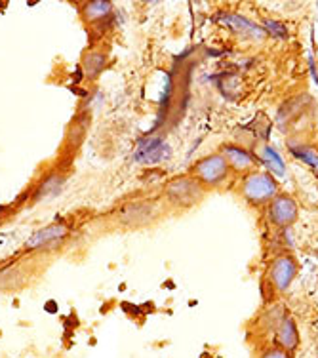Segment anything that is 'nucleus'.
Masks as SVG:
<instances>
[{
    "instance_id": "obj_1",
    "label": "nucleus",
    "mask_w": 318,
    "mask_h": 358,
    "mask_svg": "<svg viewBox=\"0 0 318 358\" xmlns=\"http://www.w3.org/2000/svg\"><path fill=\"white\" fill-rule=\"evenodd\" d=\"M240 193L250 204L263 206L278 194L277 179L267 172H252L246 176Z\"/></svg>"
},
{
    "instance_id": "obj_2",
    "label": "nucleus",
    "mask_w": 318,
    "mask_h": 358,
    "mask_svg": "<svg viewBox=\"0 0 318 358\" xmlns=\"http://www.w3.org/2000/svg\"><path fill=\"white\" fill-rule=\"evenodd\" d=\"M229 173H231V168H229L227 160L223 159L222 152L204 157L193 168V178L202 187H210V189L223 185L227 181Z\"/></svg>"
},
{
    "instance_id": "obj_3",
    "label": "nucleus",
    "mask_w": 318,
    "mask_h": 358,
    "mask_svg": "<svg viewBox=\"0 0 318 358\" xmlns=\"http://www.w3.org/2000/svg\"><path fill=\"white\" fill-rule=\"evenodd\" d=\"M204 196V187L194 178L173 179L166 187V199L180 208H191L198 204Z\"/></svg>"
},
{
    "instance_id": "obj_4",
    "label": "nucleus",
    "mask_w": 318,
    "mask_h": 358,
    "mask_svg": "<svg viewBox=\"0 0 318 358\" xmlns=\"http://www.w3.org/2000/svg\"><path fill=\"white\" fill-rule=\"evenodd\" d=\"M269 214L270 223H275L277 227H290L298 220V204L296 200L288 196V194H277L275 199L269 202Z\"/></svg>"
},
{
    "instance_id": "obj_5",
    "label": "nucleus",
    "mask_w": 318,
    "mask_h": 358,
    "mask_svg": "<svg viewBox=\"0 0 318 358\" xmlns=\"http://www.w3.org/2000/svg\"><path fill=\"white\" fill-rule=\"evenodd\" d=\"M296 275H298V263H296V259L291 255H278L277 259L270 263L269 278L270 284L275 286L277 292H286V289L290 288V284L294 282Z\"/></svg>"
},
{
    "instance_id": "obj_6",
    "label": "nucleus",
    "mask_w": 318,
    "mask_h": 358,
    "mask_svg": "<svg viewBox=\"0 0 318 358\" xmlns=\"http://www.w3.org/2000/svg\"><path fill=\"white\" fill-rule=\"evenodd\" d=\"M222 155H223V159L227 160L229 168L240 173L254 170L257 162H259L252 152L246 151L244 147H238V145H225Z\"/></svg>"
},
{
    "instance_id": "obj_7",
    "label": "nucleus",
    "mask_w": 318,
    "mask_h": 358,
    "mask_svg": "<svg viewBox=\"0 0 318 358\" xmlns=\"http://www.w3.org/2000/svg\"><path fill=\"white\" fill-rule=\"evenodd\" d=\"M170 157V145L164 143L162 139H147L141 141L139 149L133 155V159L141 164H157Z\"/></svg>"
},
{
    "instance_id": "obj_8",
    "label": "nucleus",
    "mask_w": 318,
    "mask_h": 358,
    "mask_svg": "<svg viewBox=\"0 0 318 358\" xmlns=\"http://www.w3.org/2000/svg\"><path fill=\"white\" fill-rule=\"evenodd\" d=\"M219 21H222L223 25H227L231 31L238 33V35L252 36V38H263V36H265V29L256 25L254 21L246 20L243 15L222 14L219 15Z\"/></svg>"
},
{
    "instance_id": "obj_9",
    "label": "nucleus",
    "mask_w": 318,
    "mask_h": 358,
    "mask_svg": "<svg viewBox=\"0 0 318 358\" xmlns=\"http://www.w3.org/2000/svg\"><path fill=\"white\" fill-rule=\"evenodd\" d=\"M157 215V208L152 206V204H147V202H138V204H131V206H128L122 212V215H120V220H122V223H126V225H136V227H139V225H145V223H149V221L152 220Z\"/></svg>"
},
{
    "instance_id": "obj_10",
    "label": "nucleus",
    "mask_w": 318,
    "mask_h": 358,
    "mask_svg": "<svg viewBox=\"0 0 318 358\" xmlns=\"http://www.w3.org/2000/svg\"><path fill=\"white\" fill-rule=\"evenodd\" d=\"M277 343L286 352L296 351L299 347V331L290 317H284L277 328Z\"/></svg>"
},
{
    "instance_id": "obj_11",
    "label": "nucleus",
    "mask_w": 318,
    "mask_h": 358,
    "mask_svg": "<svg viewBox=\"0 0 318 358\" xmlns=\"http://www.w3.org/2000/svg\"><path fill=\"white\" fill-rule=\"evenodd\" d=\"M67 236V227L65 225H50V227H44L41 231H36L31 238L27 241V248H42L46 244H52V242L63 241Z\"/></svg>"
},
{
    "instance_id": "obj_12",
    "label": "nucleus",
    "mask_w": 318,
    "mask_h": 358,
    "mask_svg": "<svg viewBox=\"0 0 318 358\" xmlns=\"http://www.w3.org/2000/svg\"><path fill=\"white\" fill-rule=\"evenodd\" d=\"M259 162H261L270 173L275 176H284L286 173V166H284L282 157L278 155L275 147H263L261 155H259Z\"/></svg>"
},
{
    "instance_id": "obj_13",
    "label": "nucleus",
    "mask_w": 318,
    "mask_h": 358,
    "mask_svg": "<svg viewBox=\"0 0 318 358\" xmlns=\"http://www.w3.org/2000/svg\"><path fill=\"white\" fill-rule=\"evenodd\" d=\"M62 187H63V178L62 176H57V173H54V176H50L46 181H42L41 187L36 189L35 200L52 199V196H56V194L62 191Z\"/></svg>"
},
{
    "instance_id": "obj_14",
    "label": "nucleus",
    "mask_w": 318,
    "mask_h": 358,
    "mask_svg": "<svg viewBox=\"0 0 318 358\" xmlns=\"http://www.w3.org/2000/svg\"><path fill=\"white\" fill-rule=\"evenodd\" d=\"M111 10H113L111 2L96 0V2H88V4H86V8H84V15H86V20L99 21L111 14Z\"/></svg>"
},
{
    "instance_id": "obj_15",
    "label": "nucleus",
    "mask_w": 318,
    "mask_h": 358,
    "mask_svg": "<svg viewBox=\"0 0 318 358\" xmlns=\"http://www.w3.org/2000/svg\"><path fill=\"white\" fill-rule=\"evenodd\" d=\"M291 155L305 162L307 166H311L312 170L318 172V151L311 149V147H305V145H290Z\"/></svg>"
},
{
    "instance_id": "obj_16",
    "label": "nucleus",
    "mask_w": 318,
    "mask_h": 358,
    "mask_svg": "<svg viewBox=\"0 0 318 358\" xmlns=\"http://www.w3.org/2000/svg\"><path fill=\"white\" fill-rule=\"evenodd\" d=\"M105 67V55L99 54V52H92V54L86 55V59H84V71H86V75L90 76V78H96Z\"/></svg>"
},
{
    "instance_id": "obj_17",
    "label": "nucleus",
    "mask_w": 318,
    "mask_h": 358,
    "mask_svg": "<svg viewBox=\"0 0 318 358\" xmlns=\"http://www.w3.org/2000/svg\"><path fill=\"white\" fill-rule=\"evenodd\" d=\"M265 33H270L273 36H280V38H286L288 36V29L284 27L282 23H278V21H273V20H267L265 21Z\"/></svg>"
},
{
    "instance_id": "obj_18",
    "label": "nucleus",
    "mask_w": 318,
    "mask_h": 358,
    "mask_svg": "<svg viewBox=\"0 0 318 358\" xmlns=\"http://www.w3.org/2000/svg\"><path fill=\"white\" fill-rule=\"evenodd\" d=\"M261 358H291L290 352H286L284 349L277 347V349H269L261 355Z\"/></svg>"
},
{
    "instance_id": "obj_19",
    "label": "nucleus",
    "mask_w": 318,
    "mask_h": 358,
    "mask_svg": "<svg viewBox=\"0 0 318 358\" xmlns=\"http://www.w3.org/2000/svg\"><path fill=\"white\" fill-rule=\"evenodd\" d=\"M12 244V236L10 234H0V255L4 254Z\"/></svg>"
}]
</instances>
